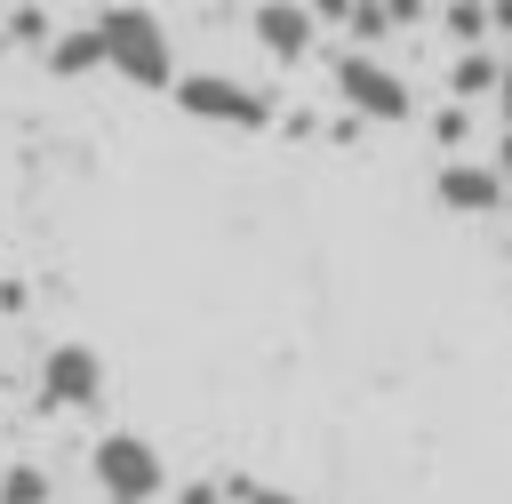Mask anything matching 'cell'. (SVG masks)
I'll use <instances>...</instances> for the list:
<instances>
[{"label": "cell", "instance_id": "cell-7", "mask_svg": "<svg viewBox=\"0 0 512 504\" xmlns=\"http://www.w3.org/2000/svg\"><path fill=\"white\" fill-rule=\"evenodd\" d=\"M496 200H504V168H496V160H488V168H480V160H448V168H440V208L488 216Z\"/></svg>", "mask_w": 512, "mask_h": 504}, {"label": "cell", "instance_id": "cell-10", "mask_svg": "<svg viewBox=\"0 0 512 504\" xmlns=\"http://www.w3.org/2000/svg\"><path fill=\"white\" fill-rule=\"evenodd\" d=\"M0 32H8V40H16V48H48V40H56V32H48V16H40V8H32V0H16V8H8V16H0Z\"/></svg>", "mask_w": 512, "mask_h": 504}, {"label": "cell", "instance_id": "cell-21", "mask_svg": "<svg viewBox=\"0 0 512 504\" xmlns=\"http://www.w3.org/2000/svg\"><path fill=\"white\" fill-rule=\"evenodd\" d=\"M0 400H8V384H0Z\"/></svg>", "mask_w": 512, "mask_h": 504}, {"label": "cell", "instance_id": "cell-13", "mask_svg": "<svg viewBox=\"0 0 512 504\" xmlns=\"http://www.w3.org/2000/svg\"><path fill=\"white\" fill-rule=\"evenodd\" d=\"M432 136H440L448 152H456V144H472V112H464V96H456V104H448V112L432 120Z\"/></svg>", "mask_w": 512, "mask_h": 504}, {"label": "cell", "instance_id": "cell-18", "mask_svg": "<svg viewBox=\"0 0 512 504\" xmlns=\"http://www.w3.org/2000/svg\"><path fill=\"white\" fill-rule=\"evenodd\" d=\"M496 112H504V128H512V64H504V80H496Z\"/></svg>", "mask_w": 512, "mask_h": 504}, {"label": "cell", "instance_id": "cell-3", "mask_svg": "<svg viewBox=\"0 0 512 504\" xmlns=\"http://www.w3.org/2000/svg\"><path fill=\"white\" fill-rule=\"evenodd\" d=\"M176 112H192L208 128H264L272 120V104L248 80H224V72H184L176 80Z\"/></svg>", "mask_w": 512, "mask_h": 504}, {"label": "cell", "instance_id": "cell-2", "mask_svg": "<svg viewBox=\"0 0 512 504\" xmlns=\"http://www.w3.org/2000/svg\"><path fill=\"white\" fill-rule=\"evenodd\" d=\"M88 472H96V488H104L112 504H152V496L168 488L160 448H152L144 432H104V440H96V456H88Z\"/></svg>", "mask_w": 512, "mask_h": 504}, {"label": "cell", "instance_id": "cell-16", "mask_svg": "<svg viewBox=\"0 0 512 504\" xmlns=\"http://www.w3.org/2000/svg\"><path fill=\"white\" fill-rule=\"evenodd\" d=\"M384 16H392V24H416V16H424V0H384Z\"/></svg>", "mask_w": 512, "mask_h": 504}, {"label": "cell", "instance_id": "cell-17", "mask_svg": "<svg viewBox=\"0 0 512 504\" xmlns=\"http://www.w3.org/2000/svg\"><path fill=\"white\" fill-rule=\"evenodd\" d=\"M216 496H224V488H208V480H192V488H184L176 504H216Z\"/></svg>", "mask_w": 512, "mask_h": 504}, {"label": "cell", "instance_id": "cell-6", "mask_svg": "<svg viewBox=\"0 0 512 504\" xmlns=\"http://www.w3.org/2000/svg\"><path fill=\"white\" fill-rule=\"evenodd\" d=\"M256 48H272L280 64H296V56H312V32H320V16H312V0H264L256 16Z\"/></svg>", "mask_w": 512, "mask_h": 504}, {"label": "cell", "instance_id": "cell-19", "mask_svg": "<svg viewBox=\"0 0 512 504\" xmlns=\"http://www.w3.org/2000/svg\"><path fill=\"white\" fill-rule=\"evenodd\" d=\"M496 168H504V184H512V128H504V144H496Z\"/></svg>", "mask_w": 512, "mask_h": 504}, {"label": "cell", "instance_id": "cell-8", "mask_svg": "<svg viewBox=\"0 0 512 504\" xmlns=\"http://www.w3.org/2000/svg\"><path fill=\"white\" fill-rule=\"evenodd\" d=\"M96 64H104V32H96V24L48 40V72H56V80H80V72H96Z\"/></svg>", "mask_w": 512, "mask_h": 504}, {"label": "cell", "instance_id": "cell-9", "mask_svg": "<svg viewBox=\"0 0 512 504\" xmlns=\"http://www.w3.org/2000/svg\"><path fill=\"white\" fill-rule=\"evenodd\" d=\"M496 80H504V64H496L480 40H472V48H456V64H448V96H464V104H472V96H496Z\"/></svg>", "mask_w": 512, "mask_h": 504}, {"label": "cell", "instance_id": "cell-5", "mask_svg": "<svg viewBox=\"0 0 512 504\" xmlns=\"http://www.w3.org/2000/svg\"><path fill=\"white\" fill-rule=\"evenodd\" d=\"M96 392H104V360L88 344H56L40 360V400L48 408H96Z\"/></svg>", "mask_w": 512, "mask_h": 504}, {"label": "cell", "instance_id": "cell-20", "mask_svg": "<svg viewBox=\"0 0 512 504\" xmlns=\"http://www.w3.org/2000/svg\"><path fill=\"white\" fill-rule=\"evenodd\" d=\"M0 16H8V0H0Z\"/></svg>", "mask_w": 512, "mask_h": 504}, {"label": "cell", "instance_id": "cell-14", "mask_svg": "<svg viewBox=\"0 0 512 504\" xmlns=\"http://www.w3.org/2000/svg\"><path fill=\"white\" fill-rule=\"evenodd\" d=\"M232 496H240V504H304V496H288V488H264V480H232Z\"/></svg>", "mask_w": 512, "mask_h": 504}, {"label": "cell", "instance_id": "cell-1", "mask_svg": "<svg viewBox=\"0 0 512 504\" xmlns=\"http://www.w3.org/2000/svg\"><path fill=\"white\" fill-rule=\"evenodd\" d=\"M104 32V64L136 88H176V56H168V24L152 8H104L96 16Z\"/></svg>", "mask_w": 512, "mask_h": 504}, {"label": "cell", "instance_id": "cell-11", "mask_svg": "<svg viewBox=\"0 0 512 504\" xmlns=\"http://www.w3.org/2000/svg\"><path fill=\"white\" fill-rule=\"evenodd\" d=\"M440 24H448V40H456V48H472V40H488V24H496V16H488L480 0H448V16H440Z\"/></svg>", "mask_w": 512, "mask_h": 504}, {"label": "cell", "instance_id": "cell-12", "mask_svg": "<svg viewBox=\"0 0 512 504\" xmlns=\"http://www.w3.org/2000/svg\"><path fill=\"white\" fill-rule=\"evenodd\" d=\"M0 504H48V472L40 464H8L0 472Z\"/></svg>", "mask_w": 512, "mask_h": 504}, {"label": "cell", "instance_id": "cell-4", "mask_svg": "<svg viewBox=\"0 0 512 504\" xmlns=\"http://www.w3.org/2000/svg\"><path fill=\"white\" fill-rule=\"evenodd\" d=\"M336 88H344V104L360 112V120H416V96H408V80L392 72V64H376V56H336Z\"/></svg>", "mask_w": 512, "mask_h": 504}, {"label": "cell", "instance_id": "cell-15", "mask_svg": "<svg viewBox=\"0 0 512 504\" xmlns=\"http://www.w3.org/2000/svg\"><path fill=\"white\" fill-rule=\"evenodd\" d=\"M352 8H360V0H312V16H320V24H352Z\"/></svg>", "mask_w": 512, "mask_h": 504}]
</instances>
